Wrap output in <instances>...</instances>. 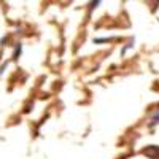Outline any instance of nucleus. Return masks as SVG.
<instances>
[{"label": "nucleus", "mask_w": 159, "mask_h": 159, "mask_svg": "<svg viewBox=\"0 0 159 159\" xmlns=\"http://www.w3.org/2000/svg\"><path fill=\"white\" fill-rule=\"evenodd\" d=\"M156 123H159V115L154 116V119H153V124H156Z\"/></svg>", "instance_id": "obj_2"}, {"label": "nucleus", "mask_w": 159, "mask_h": 159, "mask_svg": "<svg viewBox=\"0 0 159 159\" xmlns=\"http://www.w3.org/2000/svg\"><path fill=\"white\" fill-rule=\"evenodd\" d=\"M143 154L148 156L151 159H159V147H154V145H151V147L145 148L143 150Z\"/></svg>", "instance_id": "obj_1"}]
</instances>
